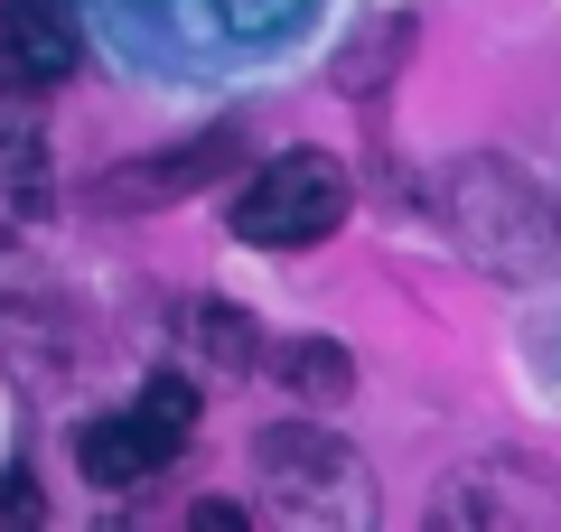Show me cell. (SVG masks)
<instances>
[{"label":"cell","instance_id":"52a82bcc","mask_svg":"<svg viewBox=\"0 0 561 532\" xmlns=\"http://www.w3.org/2000/svg\"><path fill=\"white\" fill-rule=\"evenodd\" d=\"M84 66V38L57 0H0V94H47Z\"/></svg>","mask_w":561,"mask_h":532},{"label":"cell","instance_id":"8992f818","mask_svg":"<svg viewBox=\"0 0 561 532\" xmlns=\"http://www.w3.org/2000/svg\"><path fill=\"white\" fill-rule=\"evenodd\" d=\"M243 177V131H206L187 150H160V159H131V169L103 177V206H179L187 187H234Z\"/></svg>","mask_w":561,"mask_h":532},{"label":"cell","instance_id":"6da1fadb","mask_svg":"<svg viewBox=\"0 0 561 532\" xmlns=\"http://www.w3.org/2000/svg\"><path fill=\"white\" fill-rule=\"evenodd\" d=\"M225 224L243 243H262V253H300V243H319V234L346 224V169L328 150H280L253 177H234Z\"/></svg>","mask_w":561,"mask_h":532},{"label":"cell","instance_id":"3957f363","mask_svg":"<svg viewBox=\"0 0 561 532\" xmlns=\"http://www.w3.org/2000/svg\"><path fill=\"white\" fill-rule=\"evenodd\" d=\"M262 486H272V513H290V523H365L375 513L365 458L319 420H290L262 439Z\"/></svg>","mask_w":561,"mask_h":532},{"label":"cell","instance_id":"ba28073f","mask_svg":"<svg viewBox=\"0 0 561 532\" xmlns=\"http://www.w3.org/2000/svg\"><path fill=\"white\" fill-rule=\"evenodd\" d=\"M280 374H290V393H300V402H319V412L356 393V365H346L337 336H300V346L280 355Z\"/></svg>","mask_w":561,"mask_h":532},{"label":"cell","instance_id":"30bf717a","mask_svg":"<svg viewBox=\"0 0 561 532\" xmlns=\"http://www.w3.org/2000/svg\"><path fill=\"white\" fill-rule=\"evenodd\" d=\"M402 47H412V20H365L356 47L337 57V84H346V94H375V76L402 66Z\"/></svg>","mask_w":561,"mask_h":532},{"label":"cell","instance_id":"9c48e42d","mask_svg":"<svg viewBox=\"0 0 561 532\" xmlns=\"http://www.w3.org/2000/svg\"><path fill=\"white\" fill-rule=\"evenodd\" d=\"M197 346L216 374H253V355H262V327L243 309H225V299H197Z\"/></svg>","mask_w":561,"mask_h":532},{"label":"cell","instance_id":"277c9868","mask_svg":"<svg viewBox=\"0 0 561 532\" xmlns=\"http://www.w3.org/2000/svg\"><path fill=\"white\" fill-rule=\"evenodd\" d=\"M449 216H459V243L486 262L496 280H524L542 262V197L524 187L515 159H468L459 177H449Z\"/></svg>","mask_w":561,"mask_h":532},{"label":"cell","instance_id":"8fae6325","mask_svg":"<svg viewBox=\"0 0 561 532\" xmlns=\"http://www.w3.org/2000/svg\"><path fill=\"white\" fill-rule=\"evenodd\" d=\"M38 486H28V476H0V532H10V523H38Z\"/></svg>","mask_w":561,"mask_h":532},{"label":"cell","instance_id":"5b68a950","mask_svg":"<svg viewBox=\"0 0 561 532\" xmlns=\"http://www.w3.org/2000/svg\"><path fill=\"white\" fill-rule=\"evenodd\" d=\"M187 439H197V430H179L169 412L131 402V412H103V420H84V430H76V467L94 476V486L131 495V486H150V476H160L169 458L187 449Z\"/></svg>","mask_w":561,"mask_h":532},{"label":"cell","instance_id":"7a4b0ae2","mask_svg":"<svg viewBox=\"0 0 561 532\" xmlns=\"http://www.w3.org/2000/svg\"><path fill=\"white\" fill-rule=\"evenodd\" d=\"M131 38L179 47V57H262V47L300 38L319 0H103Z\"/></svg>","mask_w":561,"mask_h":532}]
</instances>
